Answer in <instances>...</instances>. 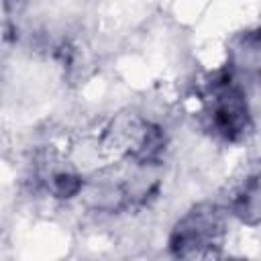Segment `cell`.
Wrapping results in <instances>:
<instances>
[{"mask_svg": "<svg viewBox=\"0 0 261 261\" xmlns=\"http://www.w3.org/2000/svg\"><path fill=\"white\" fill-rule=\"evenodd\" d=\"M224 237L222 212L212 204L192 208L175 226L169 237V249L177 257L212 255Z\"/></svg>", "mask_w": 261, "mask_h": 261, "instance_id": "7a4b0ae2", "label": "cell"}, {"mask_svg": "<svg viewBox=\"0 0 261 261\" xmlns=\"http://www.w3.org/2000/svg\"><path fill=\"white\" fill-rule=\"evenodd\" d=\"M232 212L247 224L259 222V179L257 175L247 177L243 188L232 200Z\"/></svg>", "mask_w": 261, "mask_h": 261, "instance_id": "3957f363", "label": "cell"}, {"mask_svg": "<svg viewBox=\"0 0 261 261\" xmlns=\"http://www.w3.org/2000/svg\"><path fill=\"white\" fill-rule=\"evenodd\" d=\"M210 124L224 141H241L251 130L247 96L232 80L230 69H222L210 82Z\"/></svg>", "mask_w": 261, "mask_h": 261, "instance_id": "6da1fadb", "label": "cell"}, {"mask_svg": "<svg viewBox=\"0 0 261 261\" xmlns=\"http://www.w3.org/2000/svg\"><path fill=\"white\" fill-rule=\"evenodd\" d=\"M84 181L77 173H69V171H59L51 177V192L57 198H73L80 194Z\"/></svg>", "mask_w": 261, "mask_h": 261, "instance_id": "277c9868", "label": "cell"}, {"mask_svg": "<svg viewBox=\"0 0 261 261\" xmlns=\"http://www.w3.org/2000/svg\"><path fill=\"white\" fill-rule=\"evenodd\" d=\"M4 2H6V4H10V2H18V0H4Z\"/></svg>", "mask_w": 261, "mask_h": 261, "instance_id": "5b68a950", "label": "cell"}]
</instances>
